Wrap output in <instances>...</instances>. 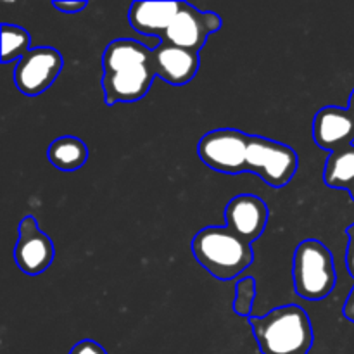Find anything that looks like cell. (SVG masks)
<instances>
[{
	"instance_id": "cell-11",
	"label": "cell",
	"mask_w": 354,
	"mask_h": 354,
	"mask_svg": "<svg viewBox=\"0 0 354 354\" xmlns=\"http://www.w3.org/2000/svg\"><path fill=\"white\" fill-rule=\"evenodd\" d=\"M313 140L325 151H341L354 145V118L344 107L327 106L313 118Z\"/></svg>"
},
{
	"instance_id": "cell-13",
	"label": "cell",
	"mask_w": 354,
	"mask_h": 354,
	"mask_svg": "<svg viewBox=\"0 0 354 354\" xmlns=\"http://www.w3.org/2000/svg\"><path fill=\"white\" fill-rule=\"evenodd\" d=\"M182 2H133L128 12L131 28L147 37H162L178 14Z\"/></svg>"
},
{
	"instance_id": "cell-7",
	"label": "cell",
	"mask_w": 354,
	"mask_h": 354,
	"mask_svg": "<svg viewBox=\"0 0 354 354\" xmlns=\"http://www.w3.org/2000/svg\"><path fill=\"white\" fill-rule=\"evenodd\" d=\"M61 52L52 47L31 48L17 61L14 69V83L17 90L28 97L44 93L52 86L62 71Z\"/></svg>"
},
{
	"instance_id": "cell-16",
	"label": "cell",
	"mask_w": 354,
	"mask_h": 354,
	"mask_svg": "<svg viewBox=\"0 0 354 354\" xmlns=\"http://www.w3.org/2000/svg\"><path fill=\"white\" fill-rule=\"evenodd\" d=\"M31 37L24 28L17 24H2V55L0 61L3 64L19 61L26 52H30Z\"/></svg>"
},
{
	"instance_id": "cell-8",
	"label": "cell",
	"mask_w": 354,
	"mask_h": 354,
	"mask_svg": "<svg viewBox=\"0 0 354 354\" xmlns=\"http://www.w3.org/2000/svg\"><path fill=\"white\" fill-rule=\"evenodd\" d=\"M221 24H223V21L218 14L211 12V10L204 12V10H199L190 3L182 2L178 14L169 24L168 31L161 41L199 54L201 48L206 44L207 37L216 33Z\"/></svg>"
},
{
	"instance_id": "cell-5",
	"label": "cell",
	"mask_w": 354,
	"mask_h": 354,
	"mask_svg": "<svg viewBox=\"0 0 354 354\" xmlns=\"http://www.w3.org/2000/svg\"><path fill=\"white\" fill-rule=\"evenodd\" d=\"M296 151L270 138L251 135L248 151V171L261 176L270 187H286L297 171Z\"/></svg>"
},
{
	"instance_id": "cell-23",
	"label": "cell",
	"mask_w": 354,
	"mask_h": 354,
	"mask_svg": "<svg viewBox=\"0 0 354 354\" xmlns=\"http://www.w3.org/2000/svg\"><path fill=\"white\" fill-rule=\"evenodd\" d=\"M349 194H351V197H353V199H354V183H353V187H351V189H349Z\"/></svg>"
},
{
	"instance_id": "cell-17",
	"label": "cell",
	"mask_w": 354,
	"mask_h": 354,
	"mask_svg": "<svg viewBox=\"0 0 354 354\" xmlns=\"http://www.w3.org/2000/svg\"><path fill=\"white\" fill-rule=\"evenodd\" d=\"M256 299V280L252 277L248 279H242L237 283V296L234 301V311L241 317L251 318L252 304Z\"/></svg>"
},
{
	"instance_id": "cell-4",
	"label": "cell",
	"mask_w": 354,
	"mask_h": 354,
	"mask_svg": "<svg viewBox=\"0 0 354 354\" xmlns=\"http://www.w3.org/2000/svg\"><path fill=\"white\" fill-rule=\"evenodd\" d=\"M292 277L297 296L308 301L325 299L337 282L334 256L327 245L315 239L301 242L294 254Z\"/></svg>"
},
{
	"instance_id": "cell-20",
	"label": "cell",
	"mask_w": 354,
	"mask_h": 354,
	"mask_svg": "<svg viewBox=\"0 0 354 354\" xmlns=\"http://www.w3.org/2000/svg\"><path fill=\"white\" fill-rule=\"evenodd\" d=\"M348 252H346V263H348V270L349 273L354 277V225L348 228Z\"/></svg>"
},
{
	"instance_id": "cell-15",
	"label": "cell",
	"mask_w": 354,
	"mask_h": 354,
	"mask_svg": "<svg viewBox=\"0 0 354 354\" xmlns=\"http://www.w3.org/2000/svg\"><path fill=\"white\" fill-rule=\"evenodd\" d=\"M324 180L332 189H351L354 183V145L330 152L325 162Z\"/></svg>"
},
{
	"instance_id": "cell-21",
	"label": "cell",
	"mask_w": 354,
	"mask_h": 354,
	"mask_svg": "<svg viewBox=\"0 0 354 354\" xmlns=\"http://www.w3.org/2000/svg\"><path fill=\"white\" fill-rule=\"evenodd\" d=\"M342 313H344V317L348 318L349 322H353L354 324V287L351 289V292H349L348 299H346L344 308H342Z\"/></svg>"
},
{
	"instance_id": "cell-19",
	"label": "cell",
	"mask_w": 354,
	"mask_h": 354,
	"mask_svg": "<svg viewBox=\"0 0 354 354\" xmlns=\"http://www.w3.org/2000/svg\"><path fill=\"white\" fill-rule=\"evenodd\" d=\"M52 6H54L57 10H61V12L73 14V12H80V10H83L88 3L86 2H52Z\"/></svg>"
},
{
	"instance_id": "cell-18",
	"label": "cell",
	"mask_w": 354,
	"mask_h": 354,
	"mask_svg": "<svg viewBox=\"0 0 354 354\" xmlns=\"http://www.w3.org/2000/svg\"><path fill=\"white\" fill-rule=\"evenodd\" d=\"M69 354H107V351L99 344V342L85 339V341H80L78 344L73 346Z\"/></svg>"
},
{
	"instance_id": "cell-2",
	"label": "cell",
	"mask_w": 354,
	"mask_h": 354,
	"mask_svg": "<svg viewBox=\"0 0 354 354\" xmlns=\"http://www.w3.org/2000/svg\"><path fill=\"white\" fill-rule=\"evenodd\" d=\"M248 320L263 354H308L313 346L311 320L299 306H280Z\"/></svg>"
},
{
	"instance_id": "cell-6",
	"label": "cell",
	"mask_w": 354,
	"mask_h": 354,
	"mask_svg": "<svg viewBox=\"0 0 354 354\" xmlns=\"http://www.w3.org/2000/svg\"><path fill=\"white\" fill-rule=\"evenodd\" d=\"M251 135L234 128H220L204 135L199 142V158L206 166L227 175L248 171V151Z\"/></svg>"
},
{
	"instance_id": "cell-12",
	"label": "cell",
	"mask_w": 354,
	"mask_h": 354,
	"mask_svg": "<svg viewBox=\"0 0 354 354\" xmlns=\"http://www.w3.org/2000/svg\"><path fill=\"white\" fill-rule=\"evenodd\" d=\"M156 76L173 86H183L199 71V54L161 41L152 50Z\"/></svg>"
},
{
	"instance_id": "cell-10",
	"label": "cell",
	"mask_w": 354,
	"mask_h": 354,
	"mask_svg": "<svg viewBox=\"0 0 354 354\" xmlns=\"http://www.w3.org/2000/svg\"><path fill=\"white\" fill-rule=\"evenodd\" d=\"M268 216L270 211L265 201L251 194L235 196L225 207L227 228L248 244L261 237L268 225Z\"/></svg>"
},
{
	"instance_id": "cell-22",
	"label": "cell",
	"mask_w": 354,
	"mask_h": 354,
	"mask_svg": "<svg viewBox=\"0 0 354 354\" xmlns=\"http://www.w3.org/2000/svg\"><path fill=\"white\" fill-rule=\"evenodd\" d=\"M348 111H349V113L353 114V118H354V90L351 92V97H349V106H348Z\"/></svg>"
},
{
	"instance_id": "cell-1",
	"label": "cell",
	"mask_w": 354,
	"mask_h": 354,
	"mask_svg": "<svg viewBox=\"0 0 354 354\" xmlns=\"http://www.w3.org/2000/svg\"><path fill=\"white\" fill-rule=\"evenodd\" d=\"M102 68V88L107 106L142 100L156 78L152 48L133 38L111 41L104 50Z\"/></svg>"
},
{
	"instance_id": "cell-14",
	"label": "cell",
	"mask_w": 354,
	"mask_h": 354,
	"mask_svg": "<svg viewBox=\"0 0 354 354\" xmlns=\"http://www.w3.org/2000/svg\"><path fill=\"white\" fill-rule=\"evenodd\" d=\"M47 158L50 165L61 171H76L88 159V147L78 137L64 135L48 145Z\"/></svg>"
},
{
	"instance_id": "cell-3",
	"label": "cell",
	"mask_w": 354,
	"mask_h": 354,
	"mask_svg": "<svg viewBox=\"0 0 354 354\" xmlns=\"http://www.w3.org/2000/svg\"><path fill=\"white\" fill-rule=\"evenodd\" d=\"M251 245L227 227H207L192 239V254L214 279L232 280L254 261Z\"/></svg>"
},
{
	"instance_id": "cell-9",
	"label": "cell",
	"mask_w": 354,
	"mask_h": 354,
	"mask_svg": "<svg viewBox=\"0 0 354 354\" xmlns=\"http://www.w3.org/2000/svg\"><path fill=\"white\" fill-rule=\"evenodd\" d=\"M55 249L50 237L38 228L33 216H24L19 223V237L14 248L17 268L26 275H40L54 261Z\"/></svg>"
}]
</instances>
